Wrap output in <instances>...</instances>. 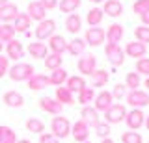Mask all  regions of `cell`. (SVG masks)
I'll return each mask as SVG.
<instances>
[{"label":"cell","instance_id":"cell-30","mask_svg":"<svg viewBox=\"0 0 149 143\" xmlns=\"http://www.w3.org/2000/svg\"><path fill=\"white\" fill-rule=\"evenodd\" d=\"M102 19H104V13H102V10H101L99 6L91 8V10L88 11V15H86V22L91 26V28H95V26H101Z\"/></svg>","mask_w":149,"mask_h":143},{"label":"cell","instance_id":"cell-51","mask_svg":"<svg viewBox=\"0 0 149 143\" xmlns=\"http://www.w3.org/2000/svg\"><path fill=\"white\" fill-rule=\"evenodd\" d=\"M17 143H32L30 140H24V137H22V140H17Z\"/></svg>","mask_w":149,"mask_h":143},{"label":"cell","instance_id":"cell-42","mask_svg":"<svg viewBox=\"0 0 149 143\" xmlns=\"http://www.w3.org/2000/svg\"><path fill=\"white\" fill-rule=\"evenodd\" d=\"M132 11L136 13L138 17H142L146 11H149V0H134V4H132Z\"/></svg>","mask_w":149,"mask_h":143},{"label":"cell","instance_id":"cell-21","mask_svg":"<svg viewBox=\"0 0 149 143\" xmlns=\"http://www.w3.org/2000/svg\"><path fill=\"white\" fill-rule=\"evenodd\" d=\"M80 117H82V121L88 124V126H93L95 128V124L101 121L99 119V112H97L93 106H82V112H80Z\"/></svg>","mask_w":149,"mask_h":143},{"label":"cell","instance_id":"cell-23","mask_svg":"<svg viewBox=\"0 0 149 143\" xmlns=\"http://www.w3.org/2000/svg\"><path fill=\"white\" fill-rule=\"evenodd\" d=\"M90 82H91V87H104L110 82L108 71H104V69H95L90 75Z\"/></svg>","mask_w":149,"mask_h":143},{"label":"cell","instance_id":"cell-36","mask_svg":"<svg viewBox=\"0 0 149 143\" xmlns=\"http://www.w3.org/2000/svg\"><path fill=\"white\" fill-rule=\"evenodd\" d=\"M43 61H45V67L49 69V71L60 69V67L63 65V58L60 56V54H52V52H49V56H47Z\"/></svg>","mask_w":149,"mask_h":143},{"label":"cell","instance_id":"cell-52","mask_svg":"<svg viewBox=\"0 0 149 143\" xmlns=\"http://www.w3.org/2000/svg\"><path fill=\"white\" fill-rule=\"evenodd\" d=\"M143 124H146V128L149 130V115H146V123H143Z\"/></svg>","mask_w":149,"mask_h":143},{"label":"cell","instance_id":"cell-4","mask_svg":"<svg viewBox=\"0 0 149 143\" xmlns=\"http://www.w3.org/2000/svg\"><path fill=\"white\" fill-rule=\"evenodd\" d=\"M104 56L110 61L112 67H121L125 63V52H123V48H121L119 45L106 43L104 45Z\"/></svg>","mask_w":149,"mask_h":143},{"label":"cell","instance_id":"cell-10","mask_svg":"<svg viewBox=\"0 0 149 143\" xmlns=\"http://www.w3.org/2000/svg\"><path fill=\"white\" fill-rule=\"evenodd\" d=\"M125 123H127L129 130H140V128L143 126V123H146V113H143V110H129L127 112V117H125Z\"/></svg>","mask_w":149,"mask_h":143},{"label":"cell","instance_id":"cell-38","mask_svg":"<svg viewBox=\"0 0 149 143\" xmlns=\"http://www.w3.org/2000/svg\"><path fill=\"white\" fill-rule=\"evenodd\" d=\"M15 28H13V24H0V41L2 43H8V41L15 39Z\"/></svg>","mask_w":149,"mask_h":143},{"label":"cell","instance_id":"cell-37","mask_svg":"<svg viewBox=\"0 0 149 143\" xmlns=\"http://www.w3.org/2000/svg\"><path fill=\"white\" fill-rule=\"evenodd\" d=\"M58 8H60V11H62V13L71 15V13H74L78 8H80V0H60Z\"/></svg>","mask_w":149,"mask_h":143},{"label":"cell","instance_id":"cell-8","mask_svg":"<svg viewBox=\"0 0 149 143\" xmlns=\"http://www.w3.org/2000/svg\"><path fill=\"white\" fill-rule=\"evenodd\" d=\"M84 41H86L88 47H99L106 41V32L104 28H99V26H95V28H88L86 34H84Z\"/></svg>","mask_w":149,"mask_h":143},{"label":"cell","instance_id":"cell-54","mask_svg":"<svg viewBox=\"0 0 149 143\" xmlns=\"http://www.w3.org/2000/svg\"><path fill=\"white\" fill-rule=\"evenodd\" d=\"M90 2H93V4H101V2H104V0H90Z\"/></svg>","mask_w":149,"mask_h":143},{"label":"cell","instance_id":"cell-55","mask_svg":"<svg viewBox=\"0 0 149 143\" xmlns=\"http://www.w3.org/2000/svg\"><path fill=\"white\" fill-rule=\"evenodd\" d=\"M2 50H4V43L0 41V54H2Z\"/></svg>","mask_w":149,"mask_h":143},{"label":"cell","instance_id":"cell-11","mask_svg":"<svg viewBox=\"0 0 149 143\" xmlns=\"http://www.w3.org/2000/svg\"><path fill=\"white\" fill-rule=\"evenodd\" d=\"M39 108L43 110L45 113L54 115V117H56V115H62L63 106L60 104L54 97H41V99H39Z\"/></svg>","mask_w":149,"mask_h":143},{"label":"cell","instance_id":"cell-43","mask_svg":"<svg viewBox=\"0 0 149 143\" xmlns=\"http://www.w3.org/2000/svg\"><path fill=\"white\" fill-rule=\"evenodd\" d=\"M136 73L140 76H149V58H140V59H136Z\"/></svg>","mask_w":149,"mask_h":143},{"label":"cell","instance_id":"cell-3","mask_svg":"<svg viewBox=\"0 0 149 143\" xmlns=\"http://www.w3.org/2000/svg\"><path fill=\"white\" fill-rule=\"evenodd\" d=\"M125 117H127V108H125V104L119 102H114L104 112V123L108 124H119L125 121Z\"/></svg>","mask_w":149,"mask_h":143},{"label":"cell","instance_id":"cell-24","mask_svg":"<svg viewBox=\"0 0 149 143\" xmlns=\"http://www.w3.org/2000/svg\"><path fill=\"white\" fill-rule=\"evenodd\" d=\"M11 24H13V28H15L17 34H26L28 28H32V19L28 17V13L19 11V15L15 17V21H13Z\"/></svg>","mask_w":149,"mask_h":143},{"label":"cell","instance_id":"cell-2","mask_svg":"<svg viewBox=\"0 0 149 143\" xmlns=\"http://www.w3.org/2000/svg\"><path fill=\"white\" fill-rule=\"evenodd\" d=\"M50 130H52L50 134L56 140H63V137H67L71 134V121L67 117H63V115H56L50 121Z\"/></svg>","mask_w":149,"mask_h":143},{"label":"cell","instance_id":"cell-31","mask_svg":"<svg viewBox=\"0 0 149 143\" xmlns=\"http://www.w3.org/2000/svg\"><path fill=\"white\" fill-rule=\"evenodd\" d=\"M86 41L80 39V37H74L73 41H69L67 43V52L71 54V56H82L84 52H86Z\"/></svg>","mask_w":149,"mask_h":143},{"label":"cell","instance_id":"cell-49","mask_svg":"<svg viewBox=\"0 0 149 143\" xmlns=\"http://www.w3.org/2000/svg\"><path fill=\"white\" fill-rule=\"evenodd\" d=\"M101 143H114V140H112V137H104Z\"/></svg>","mask_w":149,"mask_h":143},{"label":"cell","instance_id":"cell-32","mask_svg":"<svg viewBox=\"0 0 149 143\" xmlns=\"http://www.w3.org/2000/svg\"><path fill=\"white\" fill-rule=\"evenodd\" d=\"M26 130L32 132V134L41 136V134L45 132V123L41 121L39 117H28V119H26Z\"/></svg>","mask_w":149,"mask_h":143},{"label":"cell","instance_id":"cell-25","mask_svg":"<svg viewBox=\"0 0 149 143\" xmlns=\"http://www.w3.org/2000/svg\"><path fill=\"white\" fill-rule=\"evenodd\" d=\"M54 99L58 100L62 106H73L77 100H74V97H73V93L67 89L65 86H62V87H56V93H54Z\"/></svg>","mask_w":149,"mask_h":143},{"label":"cell","instance_id":"cell-53","mask_svg":"<svg viewBox=\"0 0 149 143\" xmlns=\"http://www.w3.org/2000/svg\"><path fill=\"white\" fill-rule=\"evenodd\" d=\"M8 2H9V0H0V8H2L4 4H8Z\"/></svg>","mask_w":149,"mask_h":143},{"label":"cell","instance_id":"cell-29","mask_svg":"<svg viewBox=\"0 0 149 143\" xmlns=\"http://www.w3.org/2000/svg\"><path fill=\"white\" fill-rule=\"evenodd\" d=\"M88 84H86V80H84V76L80 75H73V76H69L67 78V82H65V87H67L71 93H78L80 89H84Z\"/></svg>","mask_w":149,"mask_h":143},{"label":"cell","instance_id":"cell-20","mask_svg":"<svg viewBox=\"0 0 149 143\" xmlns=\"http://www.w3.org/2000/svg\"><path fill=\"white\" fill-rule=\"evenodd\" d=\"M26 84H28V87H30L32 91H43V89H47V87L50 86V82H49V76L47 75H43V73H36Z\"/></svg>","mask_w":149,"mask_h":143},{"label":"cell","instance_id":"cell-39","mask_svg":"<svg viewBox=\"0 0 149 143\" xmlns=\"http://www.w3.org/2000/svg\"><path fill=\"white\" fill-rule=\"evenodd\" d=\"M134 37H136L138 43H143L147 47V43H149V26H143V24H140L134 28Z\"/></svg>","mask_w":149,"mask_h":143},{"label":"cell","instance_id":"cell-18","mask_svg":"<svg viewBox=\"0 0 149 143\" xmlns=\"http://www.w3.org/2000/svg\"><path fill=\"white\" fill-rule=\"evenodd\" d=\"M26 13H28V17H30L32 21H36V22H41V21L47 19V10L41 6L39 2H37V0H34V2L28 4Z\"/></svg>","mask_w":149,"mask_h":143},{"label":"cell","instance_id":"cell-9","mask_svg":"<svg viewBox=\"0 0 149 143\" xmlns=\"http://www.w3.org/2000/svg\"><path fill=\"white\" fill-rule=\"evenodd\" d=\"M4 50H6V58L8 59H13V61H21L24 58V47L19 39H11L4 45Z\"/></svg>","mask_w":149,"mask_h":143},{"label":"cell","instance_id":"cell-7","mask_svg":"<svg viewBox=\"0 0 149 143\" xmlns=\"http://www.w3.org/2000/svg\"><path fill=\"white\" fill-rule=\"evenodd\" d=\"M54 30H56V21L52 19H45L41 22H37V28L34 32V35L37 37V41H49L50 37L54 35Z\"/></svg>","mask_w":149,"mask_h":143},{"label":"cell","instance_id":"cell-27","mask_svg":"<svg viewBox=\"0 0 149 143\" xmlns=\"http://www.w3.org/2000/svg\"><path fill=\"white\" fill-rule=\"evenodd\" d=\"M67 71H65L63 67H60V69H54V71H50V76H49V82H50V86H56V87H62L65 86V82H67Z\"/></svg>","mask_w":149,"mask_h":143},{"label":"cell","instance_id":"cell-6","mask_svg":"<svg viewBox=\"0 0 149 143\" xmlns=\"http://www.w3.org/2000/svg\"><path fill=\"white\" fill-rule=\"evenodd\" d=\"M77 69H78V73H82L84 76H90L91 73L97 69V58H95V54L84 52L82 56L78 58V61H77Z\"/></svg>","mask_w":149,"mask_h":143},{"label":"cell","instance_id":"cell-35","mask_svg":"<svg viewBox=\"0 0 149 143\" xmlns=\"http://www.w3.org/2000/svg\"><path fill=\"white\" fill-rule=\"evenodd\" d=\"M0 143H17V134L13 128L0 124Z\"/></svg>","mask_w":149,"mask_h":143},{"label":"cell","instance_id":"cell-56","mask_svg":"<svg viewBox=\"0 0 149 143\" xmlns=\"http://www.w3.org/2000/svg\"><path fill=\"white\" fill-rule=\"evenodd\" d=\"M147 143H149V140H147Z\"/></svg>","mask_w":149,"mask_h":143},{"label":"cell","instance_id":"cell-1","mask_svg":"<svg viewBox=\"0 0 149 143\" xmlns=\"http://www.w3.org/2000/svg\"><path fill=\"white\" fill-rule=\"evenodd\" d=\"M8 75L13 82H28L36 75V71H34V65H30V63L17 61L15 65H11L8 69Z\"/></svg>","mask_w":149,"mask_h":143},{"label":"cell","instance_id":"cell-13","mask_svg":"<svg viewBox=\"0 0 149 143\" xmlns=\"http://www.w3.org/2000/svg\"><path fill=\"white\" fill-rule=\"evenodd\" d=\"M71 136H73V140L74 141H78V143H84L90 137V126H88L86 123L82 121V119H78L77 123H73L71 124Z\"/></svg>","mask_w":149,"mask_h":143},{"label":"cell","instance_id":"cell-34","mask_svg":"<svg viewBox=\"0 0 149 143\" xmlns=\"http://www.w3.org/2000/svg\"><path fill=\"white\" fill-rule=\"evenodd\" d=\"M125 86H127L129 91L140 89V86H142V76H140L136 71H134V73H127V75H125Z\"/></svg>","mask_w":149,"mask_h":143},{"label":"cell","instance_id":"cell-28","mask_svg":"<svg viewBox=\"0 0 149 143\" xmlns=\"http://www.w3.org/2000/svg\"><path fill=\"white\" fill-rule=\"evenodd\" d=\"M80 28H82V17L78 15V13L67 15V19H65V30H67L69 34H78Z\"/></svg>","mask_w":149,"mask_h":143},{"label":"cell","instance_id":"cell-19","mask_svg":"<svg viewBox=\"0 0 149 143\" xmlns=\"http://www.w3.org/2000/svg\"><path fill=\"white\" fill-rule=\"evenodd\" d=\"M101 10H102L104 15L116 19V17H119L121 13H123V4H121V0H104Z\"/></svg>","mask_w":149,"mask_h":143},{"label":"cell","instance_id":"cell-15","mask_svg":"<svg viewBox=\"0 0 149 143\" xmlns=\"http://www.w3.org/2000/svg\"><path fill=\"white\" fill-rule=\"evenodd\" d=\"M49 52H52V54H60L62 56L63 52H67V41H65V37L62 34H54L52 37L49 39Z\"/></svg>","mask_w":149,"mask_h":143},{"label":"cell","instance_id":"cell-22","mask_svg":"<svg viewBox=\"0 0 149 143\" xmlns=\"http://www.w3.org/2000/svg\"><path fill=\"white\" fill-rule=\"evenodd\" d=\"M106 32V43H112V45H119V41L123 39V26L114 22L110 24L108 28L104 30Z\"/></svg>","mask_w":149,"mask_h":143},{"label":"cell","instance_id":"cell-45","mask_svg":"<svg viewBox=\"0 0 149 143\" xmlns=\"http://www.w3.org/2000/svg\"><path fill=\"white\" fill-rule=\"evenodd\" d=\"M8 69H9V59L0 54V78H4L8 75Z\"/></svg>","mask_w":149,"mask_h":143},{"label":"cell","instance_id":"cell-16","mask_svg":"<svg viewBox=\"0 0 149 143\" xmlns=\"http://www.w3.org/2000/svg\"><path fill=\"white\" fill-rule=\"evenodd\" d=\"M123 52L127 54L129 58H146V54H147V47L143 43H138V41H130V43L125 45V48H123Z\"/></svg>","mask_w":149,"mask_h":143},{"label":"cell","instance_id":"cell-46","mask_svg":"<svg viewBox=\"0 0 149 143\" xmlns=\"http://www.w3.org/2000/svg\"><path fill=\"white\" fill-rule=\"evenodd\" d=\"M39 143H60V140H56L52 134H49V132H43L39 136Z\"/></svg>","mask_w":149,"mask_h":143},{"label":"cell","instance_id":"cell-12","mask_svg":"<svg viewBox=\"0 0 149 143\" xmlns=\"http://www.w3.org/2000/svg\"><path fill=\"white\" fill-rule=\"evenodd\" d=\"M112 104H114V97L106 89L99 91V95H95V99H93V108H95L97 112H102V113H104Z\"/></svg>","mask_w":149,"mask_h":143},{"label":"cell","instance_id":"cell-17","mask_svg":"<svg viewBox=\"0 0 149 143\" xmlns=\"http://www.w3.org/2000/svg\"><path fill=\"white\" fill-rule=\"evenodd\" d=\"M26 50L34 59H45L49 56V47H47V43H43V41H34V43H30Z\"/></svg>","mask_w":149,"mask_h":143},{"label":"cell","instance_id":"cell-33","mask_svg":"<svg viewBox=\"0 0 149 143\" xmlns=\"http://www.w3.org/2000/svg\"><path fill=\"white\" fill-rule=\"evenodd\" d=\"M95 99V89L93 87H84V89L78 91V97H77V102H80L82 106H90V102H93Z\"/></svg>","mask_w":149,"mask_h":143},{"label":"cell","instance_id":"cell-26","mask_svg":"<svg viewBox=\"0 0 149 143\" xmlns=\"http://www.w3.org/2000/svg\"><path fill=\"white\" fill-rule=\"evenodd\" d=\"M2 99H4V104L9 106V108H21V106L24 104V97L19 93V91H13V89L6 91Z\"/></svg>","mask_w":149,"mask_h":143},{"label":"cell","instance_id":"cell-5","mask_svg":"<svg viewBox=\"0 0 149 143\" xmlns=\"http://www.w3.org/2000/svg\"><path fill=\"white\" fill-rule=\"evenodd\" d=\"M125 99H127V102H129V106H130V108L143 110L146 106H149V93H147V91H142V89L129 91Z\"/></svg>","mask_w":149,"mask_h":143},{"label":"cell","instance_id":"cell-40","mask_svg":"<svg viewBox=\"0 0 149 143\" xmlns=\"http://www.w3.org/2000/svg\"><path fill=\"white\" fill-rule=\"evenodd\" d=\"M121 143H143V137L136 130H127L121 134Z\"/></svg>","mask_w":149,"mask_h":143},{"label":"cell","instance_id":"cell-47","mask_svg":"<svg viewBox=\"0 0 149 143\" xmlns=\"http://www.w3.org/2000/svg\"><path fill=\"white\" fill-rule=\"evenodd\" d=\"M37 2H39L47 11H50V10H54V8H58V0H37Z\"/></svg>","mask_w":149,"mask_h":143},{"label":"cell","instance_id":"cell-48","mask_svg":"<svg viewBox=\"0 0 149 143\" xmlns=\"http://www.w3.org/2000/svg\"><path fill=\"white\" fill-rule=\"evenodd\" d=\"M140 19H142V24L143 26H149V11H146L142 17H140Z\"/></svg>","mask_w":149,"mask_h":143},{"label":"cell","instance_id":"cell-50","mask_svg":"<svg viewBox=\"0 0 149 143\" xmlns=\"http://www.w3.org/2000/svg\"><path fill=\"white\" fill-rule=\"evenodd\" d=\"M143 87H147V91H149V76L143 80Z\"/></svg>","mask_w":149,"mask_h":143},{"label":"cell","instance_id":"cell-14","mask_svg":"<svg viewBox=\"0 0 149 143\" xmlns=\"http://www.w3.org/2000/svg\"><path fill=\"white\" fill-rule=\"evenodd\" d=\"M17 15H19V8L15 2H8L0 8V22L2 24H11Z\"/></svg>","mask_w":149,"mask_h":143},{"label":"cell","instance_id":"cell-41","mask_svg":"<svg viewBox=\"0 0 149 143\" xmlns=\"http://www.w3.org/2000/svg\"><path fill=\"white\" fill-rule=\"evenodd\" d=\"M110 93H112V97H114V100H123L125 97H127L129 89H127V86H125V84H116L114 89H112Z\"/></svg>","mask_w":149,"mask_h":143},{"label":"cell","instance_id":"cell-44","mask_svg":"<svg viewBox=\"0 0 149 143\" xmlns=\"http://www.w3.org/2000/svg\"><path fill=\"white\" fill-rule=\"evenodd\" d=\"M95 134L99 137H102V140H104V137H110V124L104 123V121H99L95 124Z\"/></svg>","mask_w":149,"mask_h":143}]
</instances>
